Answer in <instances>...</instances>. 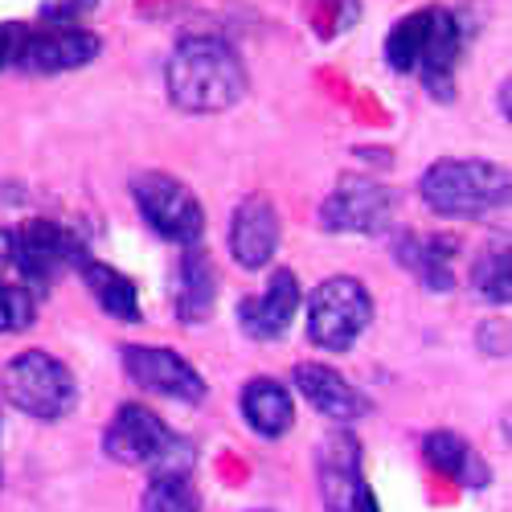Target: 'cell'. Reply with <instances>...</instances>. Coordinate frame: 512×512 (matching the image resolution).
Segmentation results:
<instances>
[{
  "mask_svg": "<svg viewBox=\"0 0 512 512\" xmlns=\"http://www.w3.org/2000/svg\"><path fill=\"white\" fill-rule=\"evenodd\" d=\"M164 87L181 111L218 115L246 95V70L222 37H185L168 58Z\"/></svg>",
  "mask_w": 512,
  "mask_h": 512,
  "instance_id": "6da1fadb",
  "label": "cell"
},
{
  "mask_svg": "<svg viewBox=\"0 0 512 512\" xmlns=\"http://www.w3.org/2000/svg\"><path fill=\"white\" fill-rule=\"evenodd\" d=\"M418 193L439 218H484L508 201V173L488 160H435Z\"/></svg>",
  "mask_w": 512,
  "mask_h": 512,
  "instance_id": "7a4b0ae2",
  "label": "cell"
},
{
  "mask_svg": "<svg viewBox=\"0 0 512 512\" xmlns=\"http://www.w3.org/2000/svg\"><path fill=\"white\" fill-rule=\"evenodd\" d=\"M0 394H5L9 406H17L21 414L54 422V418H66L74 410L78 390H74L70 369L58 357L29 349L5 365V373H0Z\"/></svg>",
  "mask_w": 512,
  "mask_h": 512,
  "instance_id": "3957f363",
  "label": "cell"
},
{
  "mask_svg": "<svg viewBox=\"0 0 512 512\" xmlns=\"http://www.w3.org/2000/svg\"><path fill=\"white\" fill-rule=\"evenodd\" d=\"M373 320V300L365 283L349 279V275H332L324 279L312 300H308V336L312 345L328 349V353H345L365 336Z\"/></svg>",
  "mask_w": 512,
  "mask_h": 512,
  "instance_id": "277c9868",
  "label": "cell"
},
{
  "mask_svg": "<svg viewBox=\"0 0 512 512\" xmlns=\"http://www.w3.org/2000/svg\"><path fill=\"white\" fill-rule=\"evenodd\" d=\"M136 205L144 213V222L164 238V242H177V246H193L205 230V213L201 201L168 173H140L132 181Z\"/></svg>",
  "mask_w": 512,
  "mask_h": 512,
  "instance_id": "5b68a950",
  "label": "cell"
},
{
  "mask_svg": "<svg viewBox=\"0 0 512 512\" xmlns=\"http://www.w3.org/2000/svg\"><path fill=\"white\" fill-rule=\"evenodd\" d=\"M82 259V246L54 222H29L13 234V263L33 291L54 287Z\"/></svg>",
  "mask_w": 512,
  "mask_h": 512,
  "instance_id": "8992f818",
  "label": "cell"
},
{
  "mask_svg": "<svg viewBox=\"0 0 512 512\" xmlns=\"http://www.w3.org/2000/svg\"><path fill=\"white\" fill-rule=\"evenodd\" d=\"M394 218V197L369 177H345L320 205V222L332 234H381Z\"/></svg>",
  "mask_w": 512,
  "mask_h": 512,
  "instance_id": "52a82bcc",
  "label": "cell"
},
{
  "mask_svg": "<svg viewBox=\"0 0 512 512\" xmlns=\"http://www.w3.org/2000/svg\"><path fill=\"white\" fill-rule=\"evenodd\" d=\"M173 431L140 402L132 406H119L107 435H103V447L115 463H127V467H156L164 459V451L173 447Z\"/></svg>",
  "mask_w": 512,
  "mask_h": 512,
  "instance_id": "ba28073f",
  "label": "cell"
},
{
  "mask_svg": "<svg viewBox=\"0 0 512 512\" xmlns=\"http://www.w3.org/2000/svg\"><path fill=\"white\" fill-rule=\"evenodd\" d=\"M123 369L136 386L164 394V398H177V402H201L205 398V381L201 373L173 349H152V345H127L123 353Z\"/></svg>",
  "mask_w": 512,
  "mask_h": 512,
  "instance_id": "9c48e42d",
  "label": "cell"
},
{
  "mask_svg": "<svg viewBox=\"0 0 512 512\" xmlns=\"http://www.w3.org/2000/svg\"><path fill=\"white\" fill-rule=\"evenodd\" d=\"M99 54V37L82 25H46L29 29L25 46L17 54V66L29 74H66L87 66Z\"/></svg>",
  "mask_w": 512,
  "mask_h": 512,
  "instance_id": "30bf717a",
  "label": "cell"
},
{
  "mask_svg": "<svg viewBox=\"0 0 512 512\" xmlns=\"http://www.w3.org/2000/svg\"><path fill=\"white\" fill-rule=\"evenodd\" d=\"M279 250V213L267 197H246L234 209V222H230V254L234 263L246 271H259L275 259Z\"/></svg>",
  "mask_w": 512,
  "mask_h": 512,
  "instance_id": "8fae6325",
  "label": "cell"
},
{
  "mask_svg": "<svg viewBox=\"0 0 512 512\" xmlns=\"http://www.w3.org/2000/svg\"><path fill=\"white\" fill-rule=\"evenodd\" d=\"M455 58H459V25H455V17L443 13V9H426V33H422V50H418L414 70L422 74L426 91H431L435 99H451V91H455V82H451Z\"/></svg>",
  "mask_w": 512,
  "mask_h": 512,
  "instance_id": "7c38bea8",
  "label": "cell"
},
{
  "mask_svg": "<svg viewBox=\"0 0 512 512\" xmlns=\"http://www.w3.org/2000/svg\"><path fill=\"white\" fill-rule=\"evenodd\" d=\"M295 308H300V279L291 271H275L259 300L238 304V320H242L246 336H254V340H279L287 332Z\"/></svg>",
  "mask_w": 512,
  "mask_h": 512,
  "instance_id": "4fadbf2b",
  "label": "cell"
},
{
  "mask_svg": "<svg viewBox=\"0 0 512 512\" xmlns=\"http://www.w3.org/2000/svg\"><path fill=\"white\" fill-rule=\"evenodd\" d=\"M361 484H365L361 480V447L353 435L340 431L324 443V455H320V492H324L328 512H349Z\"/></svg>",
  "mask_w": 512,
  "mask_h": 512,
  "instance_id": "5bb4252c",
  "label": "cell"
},
{
  "mask_svg": "<svg viewBox=\"0 0 512 512\" xmlns=\"http://www.w3.org/2000/svg\"><path fill=\"white\" fill-rule=\"evenodd\" d=\"M295 390H300L324 418L353 422L365 414V398L328 365H295Z\"/></svg>",
  "mask_w": 512,
  "mask_h": 512,
  "instance_id": "9a60e30c",
  "label": "cell"
},
{
  "mask_svg": "<svg viewBox=\"0 0 512 512\" xmlns=\"http://www.w3.org/2000/svg\"><path fill=\"white\" fill-rule=\"evenodd\" d=\"M213 304H218V271H213L205 250H185V259L177 267V312L189 324L209 320Z\"/></svg>",
  "mask_w": 512,
  "mask_h": 512,
  "instance_id": "2e32d148",
  "label": "cell"
},
{
  "mask_svg": "<svg viewBox=\"0 0 512 512\" xmlns=\"http://www.w3.org/2000/svg\"><path fill=\"white\" fill-rule=\"evenodd\" d=\"M78 275H82V283L91 287V295L99 300V308H103L107 316H115V320H123V324H136V320H140L136 283L127 279L123 271H115V267H107V263L87 259V254H82V259H78Z\"/></svg>",
  "mask_w": 512,
  "mask_h": 512,
  "instance_id": "e0dca14e",
  "label": "cell"
},
{
  "mask_svg": "<svg viewBox=\"0 0 512 512\" xmlns=\"http://www.w3.org/2000/svg\"><path fill=\"white\" fill-rule=\"evenodd\" d=\"M242 414H246V422L263 439H279L287 426H291V418H295L291 394H287V386H279L275 377L246 381V390H242Z\"/></svg>",
  "mask_w": 512,
  "mask_h": 512,
  "instance_id": "ac0fdd59",
  "label": "cell"
},
{
  "mask_svg": "<svg viewBox=\"0 0 512 512\" xmlns=\"http://www.w3.org/2000/svg\"><path fill=\"white\" fill-rule=\"evenodd\" d=\"M451 254H455V238L435 234V238H414L406 234L398 242V259L431 287V291H451L455 287V271H451Z\"/></svg>",
  "mask_w": 512,
  "mask_h": 512,
  "instance_id": "d6986e66",
  "label": "cell"
},
{
  "mask_svg": "<svg viewBox=\"0 0 512 512\" xmlns=\"http://www.w3.org/2000/svg\"><path fill=\"white\" fill-rule=\"evenodd\" d=\"M422 455H426V463H431L435 472L455 476V480H459V484H467V488L488 484V467L476 459V451H472V447H467L459 435H451V431H431V435H426Z\"/></svg>",
  "mask_w": 512,
  "mask_h": 512,
  "instance_id": "ffe728a7",
  "label": "cell"
},
{
  "mask_svg": "<svg viewBox=\"0 0 512 512\" xmlns=\"http://www.w3.org/2000/svg\"><path fill=\"white\" fill-rule=\"evenodd\" d=\"M140 512H201L189 476H152Z\"/></svg>",
  "mask_w": 512,
  "mask_h": 512,
  "instance_id": "44dd1931",
  "label": "cell"
},
{
  "mask_svg": "<svg viewBox=\"0 0 512 512\" xmlns=\"http://www.w3.org/2000/svg\"><path fill=\"white\" fill-rule=\"evenodd\" d=\"M422 33H426V9L402 17V21L390 29V37H386V62H390L394 70H402V74L414 70L418 50H422Z\"/></svg>",
  "mask_w": 512,
  "mask_h": 512,
  "instance_id": "7402d4cb",
  "label": "cell"
},
{
  "mask_svg": "<svg viewBox=\"0 0 512 512\" xmlns=\"http://www.w3.org/2000/svg\"><path fill=\"white\" fill-rule=\"evenodd\" d=\"M476 291L484 295V300H492V304H508V291H512V283H508V250H492V254H484V259L476 263Z\"/></svg>",
  "mask_w": 512,
  "mask_h": 512,
  "instance_id": "603a6c76",
  "label": "cell"
},
{
  "mask_svg": "<svg viewBox=\"0 0 512 512\" xmlns=\"http://www.w3.org/2000/svg\"><path fill=\"white\" fill-rule=\"evenodd\" d=\"M37 316V304H33V295L17 283H5L0 279V332H21L29 328Z\"/></svg>",
  "mask_w": 512,
  "mask_h": 512,
  "instance_id": "cb8c5ba5",
  "label": "cell"
},
{
  "mask_svg": "<svg viewBox=\"0 0 512 512\" xmlns=\"http://www.w3.org/2000/svg\"><path fill=\"white\" fill-rule=\"evenodd\" d=\"M25 25H17V21H5L0 25V70H9V66H17V54H21V46H25Z\"/></svg>",
  "mask_w": 512,
  "mask_h": 512,
  "instance_id": "d4e9b609",
  "label": "cell"
},
{
  "mask_svg": "<svg viewBox=\"0 0 512 512\" xmlns=\"http://www.w3.org/2000/svg\"><path fill=\"white\" fill-rule=\"evenodd\" d=\"M13 267V234L0 230V275H5Z\"/></svg>",
  "mask_w": 512,
  "mask_h": 512,
  "instance_id": "484cf974",
  "label": "cell"
},
{
  "mask_svg": "<svg viewBox=\"0 0 512 512\" xmlns=\"http://www.w3.org/2000/svg\"><path fill=\"white\" fill-rule=\"evenodd\" d=\"M349 512H377V500H373L369 484H361V492L353 496V508H349Z\"/></svg>",
  "mask_w": 512,
  "mask_h": 512,
  "instance_id": "4316f807",
  "label": "cell"
}]
</instances>
